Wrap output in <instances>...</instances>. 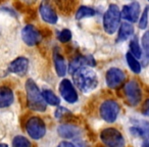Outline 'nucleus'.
Segmentation results:
<instances>
[{
    "mask_svg": "<svg viewBox=\"0 0 149 147\" xmlns=\"http://www.w3.org/2000/svg\"><path fill=\"white\" fill-rule=\"evenodd\" d=\"M72 79L77 87L86 93L95 89L98 84L96 72L86 66L78 68L76 72H72Z\"/></svg>",
    "mask_w": 149,
    "mask_h": 147,
    "instance_id": "nucleus-1",
    "label": "nucleus"
},
{
    "mask_svg": "<svg viewBox=\"0 0 149 147\" xmlns=\"http://www.w3.org/2000/svg\"><path fill=\"white\" fill-rule=\"evenodd\" d=\"M26 91H27L28 106L35 111H45V100H44L38 86L32 79H29L26 83Z\"/></svg>",
    "mask_w": 149,
    "mask_h": 147,
    "instance_id": "nucleus-2",
    "label": "nucleus"
},
{
    "mask_svg": "<svg viewBox=\"0 0 149 147\" xmlns=\"http://www.w3.org/2000/svg\"><path fill=\"white\" fill-rule=\"evenodd\" d=\"M120 19H122V17H120V11L118 9V5L110 4L103 15L104 31L109 35L116 33L118 27L120 26Z\"/></svg>",
    "mask_w": 149,
    "mask_h": 147,
    "instance_id": "nucleus-3",
    "label": "nucleus"
},
{
    "mask_svg": "<svg viewBox=\"0 0 149 147\" xmlns=\"http://www.w3.org/2000/svg\"><path fill=\"white\" fill-rule=\"evenodd\" d=\"M100 139L107 147H125V139L118 130L114 128L104 129Z\"/></svg>",
    "mask_w": 149,
    "mask_h": 147,
    "instance_id": "nucleus-4",
    "label": "nucleus"
},
{
    "mask_svg": "<svg viewBox=\"0 0 149 147\" xmlns=\"http://www.w3.org/2000/svg\"><path fill=\"white\" fill-rule=\"evenodd\" d=\"M100 116L107 123H114L120 112V105L114 100H105L100 105Z\"/></svg>",
    "mask_w": 149,
    "mask_h": 147,
    "instance_id": "nucleus-5",
    "label": "nucleus"
},
{
    "mask_svg": "<svg viewBox=\"0 0 149 147\" xmlns=\"http://www.w3.org/2000/svg\"><path fill=\"white\" fill-rule=\"evenodd\" d=\"M26 129H27L29 136L35 140L41 139L46 133L45 124L38 116H32L31 118H29L26 124Z\"/></svg>",
    "mask_w": 149,
    "mask_h": 147,
    "instance_id": "nucleus-6",
    "label": "nucleus"
},
{
    "mask_svg": "<svg viewBox=\"0 0 149 147\" xmlns=\"http://www.w3.org/2000/svg\"><path fill=\"white\" fill-rule=\"evenodd\" d=\"M124 92L129 104H131L132 106L138 105L142 98V93H141V89L136 81L128 82L124 88Z\"/></svg>",
    "mask_w": 149,
    "mask_h": 147,
    "instance_id": "nucleus-7",
    "label": "nucleus"
},
{
    "mask_svg": "<svg viewBox=\"0 0 149 147\" xmlns=\"http://www.w3.org/2000/svg\"><path fill=\"white\" fill-rule=\"evenodd\" d=\"M59 92L61 97L68 103H74L78 100V93L70 80L64 79L60 82Z\"/></svg>",
    "mask_w": 149,
    "mask_h": 147,
    "instance_id": "nucleus-8",
    "label": "nucleus"
},
{
    "mask_svg": "<svg viewBox=\"0 0 149 147\" xmlns=\"http://www.w3.org/2000/svg\"><path fill=\"white\" fill-rule=\"evenodd\" d=\"M22 38L29 46H35L41 41V34L32 25H27L22 31Z\"/></svg>",
    "mask_w": 149,
    "mask_h": 147,
    "instance_id": "nucleus-9",
    "label": "nucleus"
},
{
    "mask_svg": "<svg viewBox=\"0 0 149 147\" xmlns=\"http://www.w3.org/2000/svg\"><path fill=\"white\" fill-rule=\"evenodd\" d=\"M126 79V75L122 70L111 68L106 72V84L109 88H116Z\"/></svg>",
    "mask_w": 149,
    "mask_h": 147,
    "instance_id": "nucleus-10",
    "label": "nucleus"
},
{
    "mask_svg": "<svg viewBox=\"0 0 149 147\" xmlns=\"http://www.w3.org/2000/svg\"><path fill=\"white\" fill-rule=\"evenodd\" d=\"M140 15V4L138 2H132L128 5H125L123 7V10L120 11V17L131 23H136Z\"/></svg>",
    "mask_w": 149,
    "mask_h": 147,
    "instance_id": "nucleus-11",
    "label": "nucleus"
},
{
    "mask_svg": "<svg viewBox=\"0 0 149 147\" xmlns=\"http://www.w3.org/2000/svg\"><path fill=\"white\" fill-rule=\"evenodd\" d=\"M28 68H29V60L24 56H19L8 65V72L24 76L27 72Z\"/></svg>",
    "mask_w": 149,
    "mask_h": 147,
    "instance_id": "nucleus-12",
    "label": "nucleus"
},
{
    "mask_svg": "<svg viewBox=\"0 0 149 147\" xmlns=\"http://www.w3.org/2000/svg\"><path fill=\"white\" fill-rule=\"evenodd\" d=\"M39 10H40V15H41L44 22H46L48 24H52V25L57 23L58 17L56 15L55 10L52 8V6L49 3L42 2L39 7Z\"/></svg>",
    "mask_w": 149,
    "mask_h": 147,
    "instance_id": "nucleus-13",
    "label": "nucleus"
},
{
    "mask_svg": "<svg viewBox=\"0 0 149 147\" xmlns=\"http://www.w3.org/2000/svg\"><path fill=\"white\" fill-rule=\"evenodd\" d=\"M95 64V60L91 56H82L79 55L77 57H74V59L70 61V65H68V72H74L80 68H83L85 65H93Z\"/></svg>",
    "mask_w": 149,
    "mask_h": 147,
    "instance_id": "nucleus-14",
    "label": "nucleus"
},
{
    "mask_svg": "<svg viewBox=\"0 0 149 147\" xmlns=\"http://www.w3.org/2000/svg\"><path fill=\"white\" fill-rule=\"evenodd\" d=\"M58 135L65 139H74L81 135V131L72 125H61L57 128Z\"/></svg>",
    "mask_w": 149,
    "mask_h": 147,
    "instance_id": "nucleus-15",
    "label": "nucleus"
},
{
    "mask_svg": "<svg viewBox=\"0 0 149 147\" xmlns=\"http://www.w3.org/2000/svg\"><path fill=\"white\" fill-rule=\"evenodd\" d=\"M131 133L136 136H140L144 139H149V123L145 121H140L135 127L130 129Z\"/></svg>",
    "mask_w": 149,
    "mask_h": 147,
    "instance_id": "nucleus-16",
    "label": "nucleus"
},
{
    "mask_svg": "<svg viewBox=\"0 0 149 147\" xmlns=\"http://www.w3.org/2000/svg\"><path fill=\"white\" fill-rule=\"evenodd\" d=\"M53 60H54V65H55V70L57 75L59 77H63L66 74V64L64 61V58L59 52L57 51V49L54 50L53 52Z\"/></svg>",
    "mask_w": 149,
    "mask_h": 147,
    "instance_id": "nucleus-17",
    "label": "nucleus"
},
{
    "mask_svg": "<svg viewBox=\"0 0 149 147\" xmlns=\"http://www.w3.org/2000/svg\"><path fill=\"white\" fill-rule=\"evenodd\" d=\"M13 102V93L8 87H0V108L8 107Z\"/></svg>",
    "mask_w": 149,
    "mask_h": 147,
    "instance_id": "nucleus-18",
    "label": "nucleus"
},
{
    "mask_svg": "<svg viewBox=\"0 0 149 147\" xmlns=\"http://www.w3.org/2000/svg\"><path fill=\"white\" fill-rule=\"evenodd\" d=\"M133 34H134V27L130 23H123L118 30V36L116 40L118 42L126 41Z\"/></svg>",
    "mask_w": 149,
    "mask_h": 147,
    "instance_id": "nucleus-19",
    "label": "nucleus"
},
{
    "mask_svg": "<svg viewBox=\"0 0 149 147\" xmlns=\"http://www.w3.org/2000/svg\"><path fill=\"white\" fill-rule=\"evenodd\" d=\"M126 59H127V62H128L129 68H131V70H132L134 74H140L141 64L139 63L138 60H137L130 52H128V53L126 54Z\"/></svg>",
    "mask_w": 149,
    "mask_h": 147,
    "instance_id": "nucleus-20",
    "label": "nucleus"
},
{
    "mask_svg": "<svg viewBox=\"0 0 149 147\" xmlns=\"http://www.w3.org/2000/svg\"><path fill=\"white\" fill-rule=\"evenodd\" d=\"M42 96H43L45 102H47L50 105H59V103H60L59 98H58L53 92L50 91V90H44V91L42 92Z\"/></svg>",
    "mask_w": 149,
    "mask_h": 147,
    "instance_id": "nucleus-21",
    "label": "nucleus"
},
{
    "mask_svg": "<svg viewBox=\"0 0 149 147\" xmlns=\"http://www.w3.org/2000/svg\"><path fill=\"white\" fill-rule=\"evenodd\" d=\"M94 15H95V11H94L93 8H91V7H89V6H81L77 10L76 19L82 20V19H84V17H93Z\"/></svg>",
    "mask_w": 149,
    "mask_h": 147,
    "instance_id": "nucleus-22",
    "label": "nucleus"
},
{
    "mask_svg": "<svg viewBox=\"0 0 149 147\" xmlns=\"http://www.w3.org/2000/svg\"><path fill=\"white\" fill-rule=\"evenodd\" d=\"M130 53L134 56L135 58H140L141 55H142V52H141V47L139 45L137 39H133L132 41L130 42Z\"/></svg>",
    "mask_w": 149,
    "mask_h": 147,
    "instance_id": "nucleus-23",
    "label": "nucleus"
},
{
    "mask_svg": "<svg viewBox=\"0 0 149 147\" xmlns=\"http://www.w3.org/2000/svg\"><path fill=\"white\" fill-rule=\"evenodd\" d=\"M13 147H32V144L26 137L17 136L13 141Z\"/></svg>",
    "mask_w": 149,
    "mask_h": 147,
    "instance_id": "nucleus-24",
    "label": "nucleus"
},
{
    "mask_svg": "<svg viewBox=\"0 0 149 147\" xmlns=\"http://www.w3.org/2000/svg\"><path fill=\"white\" fill-rule=\"evenodd\" d=\"M148 11H149V7L146 6L144 8L142 13V15L140 17V21H139V28L141 30H144L147 28V25H148Z\"/></svg>",
    "mask_w": 149,
    "mask_h": 147,
    "instance_id": "nucleus-25",
    "label": "nucleus"
},
{
    "mask_svg": "<svg viewBox=\"0 0 149 147\" xmlns=\"http://www.w3.org/2000/svg\"><path fill=\"white\" fill-rule=\"evenodd\" d=\"M57 38L60 42L66 43V42H68L70 39H72V32L68 29H64V30H62L61 32H59Z\"/></svg>",
    "mask_w": 149,
    "mask_h": 147,
    "instance_id": "nucleus-26",
    "label": "nucleus"
},
{
    "mask_svg": "<svg viewBox=\"0 0 149 147\" xmlns=\"http://www.w3.org/2000/svg\"><path fill=\"white\" fill-rule=\"evenodd\" d=\"M142 47L144 49L145 55L149 60V31L144 33V35L142 37Z\"/></svg>",
    "mask_w": 149,
    "mask_h": 147,
    "instance_id": "nucleus-27",
    "label": "nucleus"
},
{
    "mask_svg": "<svg viewBox=\"0 0 149 147\" xmlns=\"http://www.w3.org/2000/svg\"><path fill=\"white\" fill-rule=\"evenodd\" d=\"M70 114V112L68 109H65L64 107H58L55 111V116L57 118H63L64 116H68Z\"/></svg>",
    "mask_w": 149,
    "mask_h": 147,
    "instance_id": "nucleus-28",
    "label": "nucleus"
},
{
    "mask_svg": "<svg viewBox=\"0 0 149 147\" xmlns=\"http://www.w3.org/2000/svg\"><path fill=\"white\" fill-rule=\"evenodd\" d=\"M142 114L143 116H149V99L145 100V102L143 103V106H142Z\"/></svg>",
    "mask_w": 149,
    "mask_h": 147,
    "instance_id": "nucleus-29",
    "label": "nucleus"
},
{
    "mask_svg": "<svg viewBox=\"0 0 149 147\" xmlns=\"http://www.w3.org/2000/svg\"><path fill=\"white\" fill-rule=\"evenodd\" d=\"M57 147H74V145L70 142H66V141H62L57 145Z\"/></svg>",
    "mask_w": 149,
    "mask_h": 147,
    "instance_id": "nucleus-30",
    "label": "nucleus"
},
{
    "mask_svg": "<svg viewBox=\"0 0 149 147\" xmlns=\"http://www.w3.org/2000/svg\"><path fill=\"white\" fill-rule=\"evenodd\" d=\"M74 147H88L87 145H86L85 142H82V141H78L77 144H76V146Z\"/></svg>",
    "mask_w": 149,
    "mask_h": 147,
    "instance_id": "nucleus-31",
    "label": "nucleus"
},
{
    "mask_svg": "<svg viewBox=\"0 0 149 147\" xmlns=\"http://www.w3.org/2000/svg\"><path fill=\"white\" fill-rule=\"evenodd\" d=\"M142 147H149V141H145L142 144Z\"/></svg>",
    "mask_w": 149,
    "mask_h": 147,
    "instance_id": "nucleus-32",
    "label": "nucleus"
},
{
    "mask_svg": "<svg viewBox=\"0 0 149 147\" xmlns=\"http://www.w3.org/2000/svg\"><path fill=\"white\" fill-rule=\"evenodd\" d=\"M0 147H8V145L4 144V143H2V144H0Z\"/></svg>",
    "mask_w": 149,
    "mask_h": 147,
    "instance_id": "nucleus-33",
    "label": "nucleus"
}]
</instances>
